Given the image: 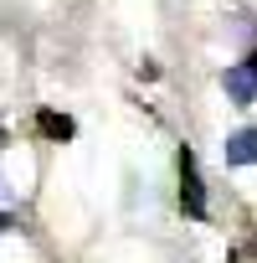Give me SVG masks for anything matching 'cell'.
<instances>
[{"mask_svg":"<svg viewBox=\"0 0 257 263\" xmlns=\"http://www.w3.org/2000/svg\"><path fill=\"white\" fill-rule=\"evenodd\" d=\"M180 201L190 217H206V191H201V176H196V155L180 150Z\"/></svg>","mask_w":257,"mask_h":263,"instance_id":"6da1fadb","label":"cell"},{"mask_svg":"<svg viewBox=\"0 0 257 263\" xmlns=\"http://www.w3.org/2000/svg\"><path fill=\"white\" fill-rule=\"evenodd\" d=\"M221 150H226V165H257V129H237Z\"/></svg>","mask_w":257,"mask_h":263,"instance_id":"7a4b0ae2","label":"cell"},{"mask_svg":"<svg viewBox=\"0 0 257 263\" xmlns=\"http://www.w3.org/2000/svg\"><path fill=\"white\" fill-rule=\"evenodd\" d=\"M221 83H226V93H231L237 103H252V98H257V72H252L247 62H242V67H226Z\"/></svg>","mask_w":257,"mask_h":263,"instance_id":"3957f363","label":"cell"},{"mask_svg":"<svg viewBox=\"0 0 257 263\" xmlns=\"http://www.w3.org/2000/svg\"><path fill=\"white\" fill-rule=\"evenodd\" d=\"M36 129H41L47 140H72V119H67V114H52V108L36 114Z\"/></svg>","mask_w":257,"mask_h":263,"instance_id":"277c9868","label":"cell"},{"mask_svg":"<svg viewBox=\"0 0 257 263\" xmlns=\"http://www.w3.org/2000/svg\"><path fill=\"white\" fill-rule=\"evenodd\" d=\"M6 227H11V217H6V212H0V232H6Z\"/></svg>","mask_w":257,"mask_h":263,"instance_id":"5b68a950","label":"cell"},{"mask_svg":"<svg viewBox=\"0 0 257 263\" xmlns=\"http://www.w3.org/2000/svg\"><path fill=\"white\" fill-rule=\"evenodd\" d=\"M247 67H252V72H257V52H252V57H247Z\"/></svg>","mask_w":257,"mask_h":263,"instance_id":"8992f818","label":"cell"},{"mask_svg":"<svg viewBox=\"0 0 257 263\" xmlns=\"http://www.w3.org/2000/svg\"><path fill=\"white\" fill-rule=\"evenodd\" d=\"M0 150H6V129H0Z\"/></svg>","mask_w":257,"mask_h":263,"instance_id":"52a82bcc","label":"cell"}]
</instances>
